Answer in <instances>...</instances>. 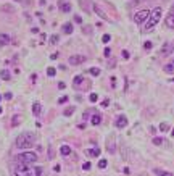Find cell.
<instances>
[{"label": "cell", "mask_w": 174, "mask_h": 176, "mask_svg": "<svg viewBox=\"0 0 174 176\" xmlns=\"http://www.w3.org/2000/svg\"><path fill=\"white\" fill-rule=\"evenodd\" d=\"M165 71H166V73H174V58L165 66Z\"/></svg>", "instance_id": "d6986e66"}, {"label": "cell", "mask_w": 174, "mask_h": 176, "mask_svg": "<svg viewBox=\"0 0 174 176\" xmlns=\"http://www.w3.org/2000/svg\"><path fill=\"white\" fill-rule=\"evenodd\" d=\"M73 113H74V107H69V108H66V110H65V115H66V116L73 115Z\"/></svg>", "instance_id": "484cf974"}, {"label": "cell", "mask_w": 174, "mask_h": 176, "mask_svg": "<svg viewBox=\"0 0 174 176\" xmlns=\"http://www.w3.org/2000/svg\"><path fill=\"white\" fill-rule=\"evenodd\" d=\"M82 168H84V170H91V163H89V162H86V163L82 165Z\"/></svg>", "instance_id": "d590c367"}, {"label": "cell", "mask_w": 174, "mask_h": 176, "mask_svg": "<svg viewBox=\"0 0 174 176\" xmlns=\"http://www.w3.org/2000/svg\"><path fill=\"white\" fill-rule=\"evenodd\" d=\"M151 45H153L151 42H145V44H144V49H145V50H150V49H151Z\"/></svg>", "instance_id": "4dcf8cb0"}, {"label": "cell", "mask_w": 174, "mask_h": 176, "mask_svg": "<svg viewBox=\"0 0 174 176\" xmlns=\"http://www.w3.org/2000/svg\"><path fill=\"white\" fill-rule=\"evenodd\" d=\"M97 99H98V95L97 94H91V95H89V100H91V102H97Z\"/></svg>", "instance_id": "f546056e"}, {"label": "cell", "mask_w": 174, "mask_h": 176, "mask_svg": "<svg viewBox=\"0 0 174 176\" xmlns=\"http://www.w3.org/2000/svg\"><path fill=\"white\" fill-rule=\"evenodd\" d=\"M20 121H21L20 115H15V116H13V121H12V124H13V126H18V124H20Z\"/></svg>", "instance_id": "7402d4cb"}, {"label": "cell", "mask_w": 174, "mask_h": 176, "mask_svg": "<svg viewBox=\"0 0 174 176\" xmlns=\"http://www.w3.org/2000/svg\"><path fill=\"white\" fill-rule=\"evenodd\" d=\"M171 134H172V136H174V128H172V131H171Z\"/></svg>", "instance_id": "b9f144b4"}, {"label": "cell", "mask_w": 174, "mask_h": 176, "mask_svg": "<svg viewBox=\"0 0 174 176\" xmlns=\"http://www.w3.org/2000/svg\"><path fill=\"white\" fill-rule=\"evenodd\" d=\"M86 155L87 157H98L100 155V149L95 147V149H86Z\"/></svg>", "instance_id": "7c38bea8"}, {"label": "cell", "mask_w": 174, "mask_h": 176, "mask_svg": "<svg viewBox=\"0 0 174 176\" xmlns=\"http://www.w3.org/2000/svg\"><path fill=\"white\" fill-rule=\"evenodd\" d=\"M10 44V36H8V34H0V45H2V47H3V45H8Z\"/></svg>", "instance_id": "5bb4252c"}, {"label": "cell", "mask_w": 174, "mask_h": 176, "mask_svg": "<svg viewBox=\"0 0 174 176\" xmlns=\"http://www.w3.org/2000/svg\"><path fill=\"white\" fill-rule=\"evenodd\" d=\"M174 52V42H166L163 47L160 49V55L161 57H168Z\"/></svg>", "instance_id": "8992f818"}, {"label": "cell", "mask_w": 174, "mask_h": 176, "mask_svg": "<svg viewBox=\"0 0 174 176\" xmlns=\"http://www.w3.org/2000/svg\"><path fill=\"white\" fill-rule=\"evenodd\" d=\"M63 31H65V34H71V32H73V24L66 23V24L63 26Z\"/></svg>", "instance_id": "44dd1931"}, {"label": "cell", "mask_w": 174, "mask_h": 176, "mask_svg": "<svg viewBox=\"0 0 174 176\" xmlns=\"http://www.w3.org/2000/svg\"><path fill=\"white\" fill-rule=\"evenodd\" d=\"M91 75L92 76H98L100 75V70H98V68H91Z\"/></svg>", "instance_id": "4316f807"}, {"label": "cell", "mask_w": 174, "mask_h": 176, "mask_svg": "<svg viewBox=\"0 0 174 176\" xmlns=\"http://www.w3.org/2000/svg\"><path fill=\"white\" fill-rule=\"evenodd\" d=\"M91 123L94 124V126H97V124H100V123H102V115H100V113H95V115H92V118H91Z\"/></svg>", "instance_id": "4fadbf2b"}, {"label": "cell", "mask_w": 174, "mask_h": 176, "mask_svg": "<svg viewBox=\"0 0 174 176\" xmlns=\"http://www.w3.org/2000/svg\"><path fill=\"white\" fill-rule=\"evenodd\" d=\"M168 129H169V126H168L166 123H161V124H160V131H161V133H165V131H168Z\"/></svg>", "instance_id": "d4e9b609"}, {"label": "cell", "mask_w": 174, "mask_h": 176, "mask_svg": "<svg viewBox=\"0 0 174 176\" xmlns=\"http://www.w3.org/2000/svg\"><path fill=\"white\" fill-rule=\"evenodd\" d=\"M153 171H155V174H158V176H174L172 173H169V171H165V170H160V168H155Z\"/></svg>", "instance_id": "2e32d148"}, {"label": "cell", "mask_w": 174, "mask_h": 176, "mask_svg": "<svg viewBox=\"0 0 174 176\" xmlns=\"http://www.w3.org/2000/svg\"><path fill=\"white\" fill-rule=\"evenodd\" d=\"M60 152H61V155H69L71 154V147L69 145H61Z\"/></svg>", "instance_id": "ffe728a7"}, {"label": "cell", "mask_w": 174, "mask_h": 176, "mask_svg": "<svg viewBox=\"0 0 174 176\" xmlns=\"http://www.w3.org/2000/svg\"><path fill=\"white\" fill-rule=\"evenodd\" d=\"M82 82H86V79H84V76H76L74 78V81H73V86H74L76 89H81L82 87Z\"/></svg>", "instance_id": "30bf717a"}, {"label": "cell", "mask_w": 174, "mask_h": 176, "mask_svg": "<svg viewBox=\"0 0 174 176\" xmlns=\"http://www.w3.org/2000/svg\"><path fill=\"white\" fill-rule=\"evenodd\" d=\"M50 42H52V44H57V42H58V36H52V37H50Z\"/></svg>", "instance_id": "1f68e13d"}, {"label": "cell", "mask_w": 174, "mask_h": 176, "mask_svg": "<svg viewBox=\"0 0 174 176\" xmlns=\"http://www.w3.org/2000/svg\"><path fill=\"white\" fill-rule=\"evenodd\" d=\"M110 41H111V37L108 36V34H105V36L102 37V42H103V44H108Z\"/></svg>", "instance_id": "f1b7e54d"}, {"label": "cell", "mask_w": 174, "mask_h": 176, "mask_svg": "<svg viewBox=\"0 0 174 176\" xmlns=\"http://www.w3.org/2000/svg\"><path fill=\"white\" fill-rule=\"evenodd\" d=\"M84 61H86V57H84V55H73V57H69V65H73V66L81 65V63H84Z\"/></svg>", "instance_id": "52a82bcc"}, {"label": "cell", "mask_w": 174, "mask_h": 176, "mask_svg": "<svg viewBox=\"0 0 174 176\" xmlns=\"http://www.w3.org/2000/svg\"><path fill=\"white\" fill-rule=\"evenodd\" d=\"M98 168H102V170L106 168V160H105V158H102V160L98 162Z\"/></svg>", "instance_id": "83f0119b"}, {"label": "cell", "mask_w": 174, "mask_h": 176, "mask_svg": "<svg viewBox=\"0 0 174 176\" xmlns=\"http://www.w3.org/2000/svg\"><path fill=\"white\" fill-rule=\"evenodd\" d=\"M153 144L155 145H161V144H165V141H163L161 138H153Z\"/></svg>", "instance_id": "603a6c76"}, {"label": "cell", "mask_w": 174, "mask_h": 176, "mask_svg": "<svg viewBox=\"0 0 174 176\" xmlns=\"http://www.w3.org/2000/svg\"><path fill=\"white\" fill-rule=\"evenodd\" d=\"M0 100H2V95H0Z\"/></svg>", "instance_id": "ee69618b"}, {"label": "cell", "mask_w": 174, "mask_h": 176, "mask_svg": "<svg viewBox=\"0 0 174 176\" xmlns=\"http://www.w3.org/2000/svg\"><path fill=\"white\" fill-rule=\"evenodd\" d=\"M3 97H5V99H7V100H10V99H12V97H13V94H12V92H7V94H5V95H3Z\"/></svg>", "instance_id": "e575fe53"}, {"label": "cell", "mask_w": 174, "mask_h": 176, "mask_svg": "<svg viewBox=\"0 0 174 176\" xmlns=\"http://www.w3.org/2000/svg\"><path fill=\"white\" fill-rule=\"evenodd\" d=\"M165 23H166V26H168V28L174 29V11H172V10H171V13L166 16V21H165Z\"/></svg>", "instance_id": "8fae6325"}, {"label": "cell", "mask_w": 174, "mask_h": 176, "mask_svg": "<svg viewBox=\"0 0 174 176\" xmlns=\"http://www.w3.org/2000/svg\"><path fill=\"white\" fill-rule=\"evenodd\" d=\"M94 10H95V13H97L100 18H103V20H108V16H106L102 10H100V7H97V5H94Z\"/></svg>", "instance_id": "e0dca14e"}, {"label": "cell", "mask_w": 174, "mask_h": 176, "mask_svg": "<svg viewBox=\"0 0 174 176\" xmlns=\"http://www.w3.org/2000/svg\"><path fill=\"white\" fill-rule=\"evenodd\" d=\"M36 142V136L32 133H23L20 134L18 138H16V147L18 149H29V147H32V144Z\"/></svg>", "instance_id": "7a4b0ae2"}, {"label": "cell", "mask_w": 174, "mask_h": 176, "mask_svg": "<svg viewBox=\"0 0 174 176\" xmlns=\"http://www.w3.org/2000/svg\"><path fill=\"white\" fill-rule=\"evenodd\" d=\"M55 73H57V70H55L53 66H50V68H47V75H48V76H55Z\"/></svg>", "instance_id": "cb8c5ba5"}, {"label": "cell", "mask_w": 174, "mask_h": 176, "mask_svg": "<svg viewBox=\"0 0 174 176\" xmlns=\"http://www.w3.org/2000/svg\"><path fill=\"white\" fill-rule=\"evenodd\" d=\"M16 162L20 165H32V163L37 162V155L34 152H23V154H20L16 157Z\"/></svg>", "instance_id": "277c9868"}, {"label": "cell", "mask_w": 174, "mask_h": 176, "mask_svg": "<svg viewBox=\"0 0 174 176\" xmlns=\"http://www.w3.org/2000/svg\"><path fill=\"white\" fill-rule=\"evenodd\" d=\"M121 53H123V58H126V60L129 58V52H127V50H123Z\"/></svg>", "instance_id": "836d02e7"}, {"label": "cell", "mask_w": 174, "mask_h": 176, "mask_svg": "<svg viewBox=\"0 0 174 176\" xmlns=\"http://www.w3.org/2000/svg\"><path fill=\"white\" fill-rule=\"evenodd\" d=\"M41 110H42V105L39 104V102L32 104V113H34V115H41Z\"/></svg>", "instance_id": "9a60e30c"}, {"label": "cell", "mask_w": 174, "mask_h": 176, "mask_svg": "<svg viewBox=\"0 0 174 176\" xmlns=\"http://www.w3.org/2000/svg\"><path fill=\"white\" fill-rule=\"evenodd\" d=\"M0 113H2V107H0Z\"/></svg>", "instance_id": "7bdbcfd3"}, {"label": "cell", "mask_w": 174, "mask_h": 176, "mask_svg": "<svg viewBox=\"0 0 174 176\" xmlns=\"http://www.w3.org/2000/svg\"><path fill=\"white\" fill-rule=\"evenodd\" d=\"M39 3H41V5H45V0H41V2H39Z\"/></svg>", "instance_id": "60d3db41"}, {"label": "cell", "mask_w": 174, "mask_h": 176, "mask_svg": "<svg viewBox=\"0 0 174 176\" xmlns=\"http://www.w3.org/2000/svg\"><path fill=\"white\" fill-rule=\"evenodd\" d=\"M161 15H163V10L160 8V7H156V8H153L150 11V16H148V20H147V23H145V32L147 31H151L153 28L156 26V23L160 21V18H161Z\"/></svg>", "instance_id": "3957f363"}, {"label": "cell", "mask_w": 174, "mask_h": 176, "mask_svg": "<svg viewBox=\"0 0 174 176\" xmlns=\"http://www.w3.org/2000/svg\"><path fill=\"white\" fill-rule=\"evenodd\" d=\"M116 128H119V129H123V128H126L127 126V118L124 116V115H121V116H118L116 118Z\"/></svg>", "instance_id": "9c48e42d"}, {"label": "cell", "mask_w": 174, "mask_h": 176, "mask_svg": "<svg viewBox=\"0 0 174 176\" xmlns=\"http://www.w3.org/2000/svg\"><path fill=\"white\" fill-rule=\"evenodd\" d=\"M50 58H52V60H57V58H58V53H52V55H50Z\"/></svg>", "instance_id": "74e56055"}, {"label": "cell", "mask_w": 174, "mask_h": 176, "mask_svg": "<svg viewBox=\"0 0 174 176\" xmlns=\"http://www.w3.org/2000/svg\"><path fill=\"white\" fill-rule=\"evenodd\" d=\"M74 21H76V23H81L82 20H81V16H74Z\"/></svg>", "instance_id": "ab89813d"}, {"label": "cell", "mask_w": 174, "mask_h": 176, "mask_svg": "<svg viewBox=\"0 0 174 176\" xmlns=\"http://www.w3.org/2000/svg\"><path fill=\"white\" fill-rule=\"evenodd\" d=\"M103 55H105V57H110V55H111V49L106 47V49H105V52H103Z\"/></svg>", "instance_id": "d6a6232c"}, {"label": "cell", "mask_w": 174, "mask_h": 176, "mask_svg": "<svg viewBox=\"0 0 174 176\" xmlns=\"http://www.w3.org/2000/svg\"><path fill=\"white\" fill-rule=\"evenodd\" d=\"M65 102H68V97H66V95H65V97H61V99L58 100V104H65Z\"/></svg>", "instance_id": "8d00e7d4"}, {"label": "cell", "mask_w": 174, "mask_h": 176, "mask_svg": "<svg viewBox=\"0 0 174 176\" xmlns=\"http://www.w3.org/2000/svg\"><path fill=\"white\" fill-rule=\"evenodd\" d=\"M58 8L63 11V13H69V11H71V2H69V0H60V2H58Z\"/></svg>", "instance_id": "ba28073f"}, {"label": "cell", "mask_w": 174, "mask_h": 176, "mask_svg": "<svg viewBox=\"0 0 174 176\" xmlns=\"http://www.w3.org/2000/svg\"><path fill=\"white\" fill-rule=\"evenodd\" d=\"M16 2H21V0H16Z\"/></svg>", "instance_id": "f6af8a7d"}, {"label": "cell", "mask_w": 174, "mask_h": 176, "mask_svg": "<svg viewBox=\"0 0 174 176\" xmlns=\"http://www.w3.org/2000/svg\"><path fill=\"white\" fill-rule=\"evenodd\" d=\"M0 78L5 79V81H8V79L12 78V75H10V71H8V70H2V71H0Z\"/></svg>", "instance_id": "ac0fdd59"}, {"label": "cell", "mask_w": 174, "mask_h": 176, "mask_svg": "<svg viewBox=\"0 0 174 176\" xmlns=\"http://www.w3.org/2000/svg\"><path fill=\"white\" fill-rule=\"evenodd\" d=\"M108 104H110V100H103L102 102V107H108Z\"/></svg>", "instance_id": "f35d334b"}, {"label": "cell", "mask_w": 174, "mask_h": 176, "mask_svg": "<svg viewBox=\"0 0 174 176\" xmlns=\"http://www.w3.org/2000/svg\"><path fill=\"white\" fill-rule=\"evenodd\" d=\"M15 174L16 176H41L42 168L32 167V165H18L15 168Z\"/></svg>", "instance_id": "6da1fadb"}, {"label": "cell", "mask_w": 174, "mask_h": 176, "mask_svg": "<svg viewBox=\"0 0 174 176\" xmlns=\"http://www.w3.org/2000/svg\"><path fill=\"white\" fill-rule=\"evenodd\" d=\"M148 16H150L148 10H140L136 13V16H134V21H136L137 24H140V23H144L145 20H148Z\"/></svg>", "instance_id": "5b68a950"}]
</instances>
